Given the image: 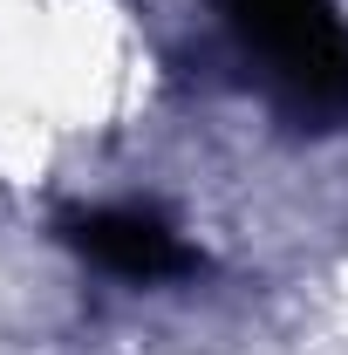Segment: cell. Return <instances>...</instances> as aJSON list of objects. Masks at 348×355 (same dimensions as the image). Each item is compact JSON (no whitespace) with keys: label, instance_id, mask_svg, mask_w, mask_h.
I'll return each mask as SVG.
<instances>
[{"label":"cell","instance_id":"cell-1","mask_svg":"<svg viewBox=\"0 0 348 355\" xmlns=\"http://www.w3.org/2000/svg\"><path fill=\"white\" fill-rule=\"evenodd\" d=\"M225 21L280 103L301 116L348 110V28L335 0H225Z\"/></svg>","mask_w":348,"mask_h":355},{"label":"cell","instance_id":"cell-2","mask_svg":"<svg viewBox=\"0 0 348 355\" xmlns=\"http://www.w3.org/2000/svg\"><path fill=\"white\" fill-rule=\"evenodd\" d=\"M69 246L89 266L116 273V280H171L191 266V246L177 239V225L150 205H96L69 219Z\"/></svg>","mask_w":348,"mask_h":355}]
</instances>
